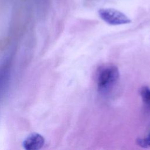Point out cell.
I'll list each match as a JSON object with an SVG mask.
<instances>
[{"label":"cell","mask_w":150,"mask_h":150,"mask_svg":"<svg viewBox=\"0 0 150 150\" xmlns=\"http://www.w3.org/2000/svg\"><path fill=\"white\" fill-rule=\"evenodd\" d=\"M119 77V70L115 66L108 65L101 68L97 78L98 90L101 93L109 91L117 83Z\"/></svg>","instance_id":"cell-1"},{"label":"cell","mask_w":150,"mask_h":150,"mask_svg":"<svg viewBox=\"0 0 150 150\" xmlns=\"http://www.w3.org/2000/svg\"><path fill=\"white\" fill-rule=\"evenodd\" d=\"M98 13L101 19L110 25H125L131 22L123 12L113 8H101Z\"/></svg>","instance_id":"cell-2"},{"label":"cell","mask_w":150,"mask_h":150,"mask_svg":"<svg viewBox=\"0 0 150 150\" xmlns=\"http://www.w3.org/2000/svg\"><path fill=\"white\" fill-rule=\"evenodd\" d=\"M45 142L44 137L38 133H33L23 141V147L26 150H38L42 148Z\"/></svg>","instance_id":"cell-3"},{"label":"cell","mask_w":150,"mask_h":150,"mask_svg":"<svg viewBox=\"0 0 150 150\" xmlns=\"http://www.w3.org/2000/svg\"><path fill=\"white\" fill-rule=\"evenodd\" d=\"M140 95L144 104L150 107V88L147 86L142 87L140 90Z\"/></svg>","instance_id":"cell-4"},{"label":"cell","mask_w":150,"mask_h":150,"mask_svg":"<svg viewBox=\"0 0 150 150\" xmlns=\"http://www.w3.org/2000/svg\"><path fill=\"white\" fill-rule=\"evenodd\" d=\"M137 144L138 146L143 148H150V131L145 138L137 139Z\"/></svg>","instance_id":"cell-5"}]
</instances>
